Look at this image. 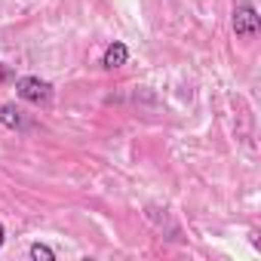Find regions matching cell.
Masks as SVG:
<instances>
[{
    "instance_id": "3957f363",
    "label": "cell",
    "mask_w": 261,
    "mask_h": 261,
    "mask_svg": "<svg viewBox=\"0 0 261 261\" xmlns=\"http://www.w3.org/2000/svg\"><path fill=\"white\" fill-rule=\"evenodd\" d=\"M0 123H4L7 129H16V133H28V129H34V120H28L16 105L10 101H0Z\"/></svg>"
},
{
    "instance_id": "6da1fadb",
    "label": "cell",
    "mask_w": 261,
    "mask_h": 261,
    "mask_svg": "<svg viewBox=\"0 0 261 261\" xmlns=\"http://www.w3.org/2000/svg\"><path fill=\"white\" fill-rule=\"evenodd\" d=\"M230 28L240 40H255L261 31V19L252 0H237L233 4V16H230Z\"/></svg>"
},
{
    "instance_id": "52a82bcc",
    "label": "cell",
    "mask_w": 261,
    "mask_h": 261,
    "mask_svg": "<svg viewBox=\"0 0 261 261\" xmlns=\"http://www.w3.org/2000/svg\"><path fill=\"white\" fill-rule=\"evenodd\" d=\"M4 240H7V230H4V221H0V246H4Z\"/></svg>"
},
{
    "instance_id": "5b68a950",
    "label": "cell",
    "mask_w": 261,
    "mask_h": 261,
    "mask_svg": "<svg viewBox=\"0 0 261 261\" xmlns=\"http://www.w3.org/2000/svg\"><path fill=\"white\" fill-rule=\"evenodd\" d=\"M28 258L31 261H56V249L46 243H31L28 246Z\"/></svg>"
},
{
    "instance_id": "8992f818",
    "label": "cell",
    "mask_w": 261,
    "mask_h": 261,
    "mask_svg": "<svg viewBox=\"0 0 261 261\" xmlns=\"http://www.w3.org/2000/svg\"><path fill=\"white\" fill-rule=\"evenodd\" d=\"M10 80H16L13 68H10V65H4V62H0V83H10Z\"/></svg>"
},
{
    "instance_id": "7a4b0ae2",
    "label": "cell",
    "mask_w": 261,
    "mask_h": 261,
    "mask_svg": "<svg viewBox=\"0 0 261 261\" xmlns=\"http://www.w3.org/2000/svg\"><path fill=\"white\" fill-rule=\"evenodd\" d=\"M16 95L28 105H49L53 101V83L28 74V77H16Z\"/></svg>"
},
{
    "instance_id": "277c9868",
    "label": "cell",
    "mask_w": 261,
    "mask_h": 261,
    "mask_svg": "<svg viewBox=\"0 0 261 261\" xmlns=\"http://www.w3.org/2000/svg\"><path fill=\"white\" fill-rule=\"evenodd\" d=\"M129 62V46L123 40H111L101 53V68L105 71H114V68H123Z\"/></svg>"
}]
</instances>
